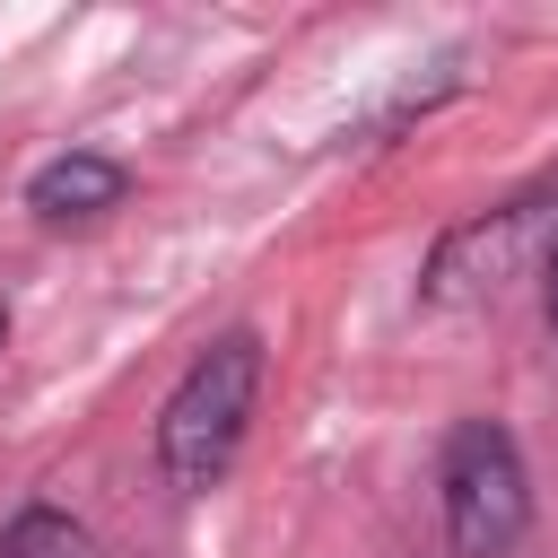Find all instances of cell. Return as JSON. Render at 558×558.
Instances as JSON below:
<instances>
[{"mask_svg":"<svg viewBox=\"0 0 558 558\" xmlns=\"http://www.w3.org/2000/svg\"><path fill=\"white\" fill-rule=\"evenodd\" d=\"M253 401H262V340L253 331H218L183 366L166 410H157V471H166V488H183V497L218 488L235 445H244V427H253Z\"/></svg>","mask_w":558,"mask_h":558,"instance_id":"cell-1","label":"cell"},{"mask_svg":"<svg viewBox=\"0 0 558 558\" xmlns=\"http://www.w3.org/2000/svg\"><path fill=\"white\" fill-rule=\"evenodd\" d=\"M436 506H445L453 558H514L523 532H532L523 445H514L497 418H462V427L445 436V462H436Z\"/></svg>","mask_w":558,"mask_h":558,"instance_id":"cell-2","label":"cell"},{"mask_svg":"<svg viewBox=\"0 0 558 558\" xmlns=\"http://www.w3.org/2000/svg\"><path fill=\"white\" fill-rule=\"evenodd\" d=\"M523 253H541V262L558 253V192H523V201H506V209L453 227V235L436 244L418 296H427V305H453V296H471V288H497Z\"/></svg>","mask_w":558,"mask_h":558,"instance_id":"cell-3","label":"cell"},{"mask_svg":"<svg viewBox=\"0 0 558 558\" xmlns=\"http://www.w3.org/2000/svg\"><path fill=\"white\" fill-rule=\"evenodd\" d=\"M131 192V174H122V157H96V148H70V157H52V166H35V183H26V209L35 218H96V209H113Z\"/></svg>","mask_w":558,"mask_h":558,"instance_id":"cell-4","label":"cell"},{"mask_svg":"<svg viewBox=\"0 0 558 558\" xmlns=\"http://www.w3.org/2000/svg\"><path fill=\"white\" fill-rule=\"evenodd\" d=\"M0 558H87V523H70L61 506H26L0 532Z\"/></svg>","mask_w":558,"mask_h":558,"instance_id":"cell-5","label":"cell"},{"mask_svg":"<svg viewBox=\"0 0 558 558\" xmlns=\"http://www.w3.org/2000/svg\"><path fill=\"white\" fill-rule=\"evenodd\" d=\"M541 314H549V340H558V253L541 262Z\"/></svg>","mask_w":558,"mask_h":558,"instance_id":"cell-6","label":"cell"},{"mask_svg":"<svg viewBox=\"0 0 558 558\" xmlns=\"http://www.w3.org/2000/svg\"><path fill=\"white\" fill-rule=\"evenodd\" d=\"M0 340H9V305H0Z\"/></svg>","mask_w":558,"mask_h":558,"instance_id":"cell-7","label":"cell"}]
</instances>
